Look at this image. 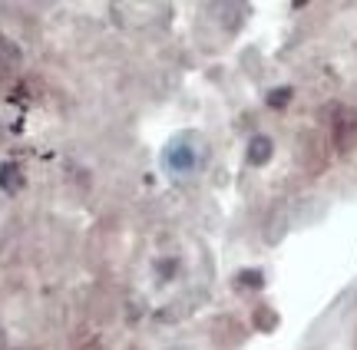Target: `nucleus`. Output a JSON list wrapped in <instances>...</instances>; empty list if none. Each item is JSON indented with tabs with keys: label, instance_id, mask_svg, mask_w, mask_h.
Returning <instances> with one entry per match:
<instances>
[{
	"label": "nucleus",
	"instance_id": "nucleus-1",
	"mask_svg": "<svg viewBox=\"0 0 357 350\" xmlns=\"http://www.w3.org/2000/svg\"><path fill=\"white\" fill-rule=\"evenodd\" d=\"M162 162H166V169L172 175H192L195 166H199V149L192 143V136H176L172 143L166 145V152H162Z\"/></svg>",
	"mask_w": 357,
	"mask_h": 350
},
{
	"label": "nucleus",
	"instance_id": "nucleus-2",
	"mask_svg": "<svg viewBox=\"0 0 357 350\" xmlns=\"http://www.w3.org/2000/svg\"><path fill=\"white\" fill-rule=\"evenodd\" d=\"M271 152H275V145H271L268 136H255V139L248 143V162H252V166H265L268 159H271Z\"/></svg>",
	"mask_w": 357,
	"mask_h": 350
},
{
	"label": "nucleus",
	"instance_id": "nucleus-3",
	"mask_svg": "<svg viewBox=\"0 0 357 350\" xmlns=\"http://www.w3.org/2000/svg\"><path fill=\"white\" fill-rule=\"evenodd\" d=\"M20 169L13 166V162H0V189L3 192H17L20 189Z\"/></svg>",
	"mask_w": 357,
	"mask_h": 350
},
{
	"label": "nucleus",
	"instance_id": "nucleus-4",
	"mask_svg": "<svg viewBox=\"0 0 357 350\" xmlns=\"http://www.w3.org/2000/svg\"><path fill=\"white\" fill-rule=\"evenodd\" d=\"M288 100H291V90H288V86H278V90H275L271 96H268V106H275V109H281V106L288 103Z\"/></svg>",
	"mask_w": 357,
	"mask_h": 350
},
{
	"label": "nucleus",
	"instance_id": "nucleus-5",
	"mask_svg": "<svg viewBox=\"0 0 357 350\" xmlns=\"http://www.w3.org/2000/svg\"><path fill=\"white\" fill-rule=\"evenodd\" d=\"M238 281H242V285H248V287H261V281H265V278H261V271H242V278H238Z\"/></svg>",
	"mask_w": 357,
	"mask_h": 350
}]
</instances>
